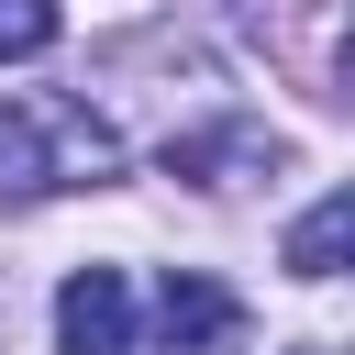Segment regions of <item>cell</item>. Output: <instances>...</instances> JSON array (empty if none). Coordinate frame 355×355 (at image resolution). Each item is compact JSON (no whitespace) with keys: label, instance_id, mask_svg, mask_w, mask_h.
Segmentation results:
<instances>
[{"label":"cell","instance_id":"1","mask_svg":"<svg viewBox=\"0 0 355 355\" xmlns=\"http://www.w3.org/2000/svg\"><path fill=\"white\" fill-rule=\"evenodd\" d=\"M111 166H122V144L89 100H0V200L100 189Z\"/></svg>","mask_w":355,"mask_h":355},{"label":"cell","instance_id":"2","mask_svg":"<svg viewBox=\"0 0 355 355\" xmlns=\"http://www.w3.org/2000/svg\"><path fill=\"white\" fill-rule=\"evenodd\" d=\"M155 333H166L178 355H233V344H244V300H233L222 277L178 266V277L155 288Z\"/></svg>","mask_w":355,"mask_h":355},{"label":"cell","instance_id":"3","mask_svg":"<svg viewBox=\"0 0 355 355\" xmlns=\"http://www.w3.org/2000/svg\"><path fill=\"white\" fill-rule=\"evenodd\" d=\"M133 344V288L122 266H78L55 288V355H122Z\"/></svg>","mask_w":355,"mask_h":355},{"label":"cell","instance_id":"4","mask_svg":"<svg viewBox=\"0 0 355 355\" xmlns=\"http://www.w3.org/2000/svg\"><path fill=\"white\" fill-rule=\"evenodd\" d=\"M288 277H344L355 266V189H333V200H311L300 222H288Z\"/></svg>","mask_w":355,"mask_h":355},{"label":"cell","instance_id":"5","mask_svg":"<svg viewBox=\"0 0 355 355\" xmlns=\"http://www.w3.org/2000/svg\"><path fill=\"white\" fill-rule=\"evenodd\" d=\"M0 55H55V0H0Z\"/></svg>","mask_w":355,"mask_h":355},{"label":"cell","instance_id":"6","mask_svg":"<svg viewBox=\"0 0 355 355\" xmlns=\"http://www.w3.org/2000/svg\"><path fill=\"white\" fill-rule=\"evenodd\" d=\"M344 78H355V22H344Z\"/></svg>","mask_w":355,"mask_h":355}]
</instances>
